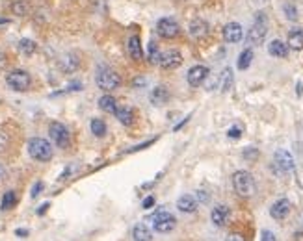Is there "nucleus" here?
<instances>
[{
  "instance_id": "nucleus-1",
  "label": "nucleus",
  "mask_w": 303,
  "mask_h": 241,
  "mask_svg": "<svg viewBox=\"0 0 303 241\" xmlns=\"http://www.w3.org/2000/svg\"><path fill=\"white\" fill-rule=\"evenodd\" d=\"M232 188L240 197H253L255 191H257V184H255V178H253L251 173L247 171H237L232 175Z\"/></svg>"
},
{
  "instance_id": "nucleus-2",
  "label": "nucleus",
  "mask_w": 303,
  "mask_h": 241,
  "mask_svg": "<svg viewBox=\"0 0 303 241\" xmlns=\"http://www.w3.org/2000/svg\"><path fill=\"white\" fill-rule=\"evenodd\" d=\"M95 82L104 91H112V89H118L121 86V78H119V74L113 69L101 65L97 67V72H95Z\"/></svg>"
},
{
  "instance_id": "nucleus-3",
  "label": "nucleus",
  "mask_w": 303,
  "mask_h": 241,
  "mask_svg": "<svg viewBox=\"0 0 303 241\" xmlns=\"http://www.w3.org/2000/svg\"><path fill=\"white\" fill-rule=\"evenodd\" d=\"M266 34H268L266 15H264V13H257L255 22H253V26H251V30L247 32V37H246L247 45H253V46L262 45L264 39H266Z\"/></svg>"
},
{
  "instance_id": "nucleus-4",
  "label": "nucleus",
  "mask_w": 303,
  "mask_h": 241,
  "mask_svg": "<svg viewBox=\"0 0 303 241\" xmlns=\"http://www.w3.org/2000/svg\"><path fill=\"white\" fill-rule=\"evenodd\" d=\"M28 154L37 162H51L52 159V145L43 138H32L28 141Z\"/></svg>"
},
{
  "instance_id": "nucleus-5",
  "label": "nucleus",
  "mask_w": 303,
  "mask_h": 241,
  "mask_svg": "<svg viewBox=\"0 0 303 241\" xmlns=\"http://www.w3.org/2000/svg\"><path fill=\"white\" fill-rule=\"evenodd\" d=\"M151 223H153V228L158 232V234H168V232H171L175 226H177L175 216L166 210H158L156 213H153V216H151Z\"/></svg>"
},
{
  "instance_id": "nucleus-6",
  "label": "nucleus",
  "mask_w": 303,
  "mask_h": 241,
  "mask_svg": "<svg viewBox=\"0 0 303 241\" xmlns=\"http://www.w3.org/2000/svg\"><path fill=\"white\" fill-rule=\"evenodd\" d=\"M6 84L10 86V89L13 91H28L32 86V78L26 71H11L8 76H6Z\"/></svg>"
},
{
  "instance_id": "nucleus-7",
  "label": "nucleus",
  "mask_w": 303,
  "mask_h": 241,
  "mask_svg": "<svg viewBox=\"0 0 303 241\" xmlns=\"http://www.w3.org/2000/svg\"><path fill=\"white\" fill-rule=\"evenodd\" d=\"M49 133H51V139L56 143V147L60 149H67L69 147V141H71V136H69V130H67L65 124L62 123H51L49 126Z\"/></svg>"
},
{
  "instance_id": "nucleus-8",
  "label": "nucleus",
  "mask_w": 303,
  "mask_h": 241,
  "mask_svg": "<svg viewBox=\"0 0 303 241\" xmlns=\"http://www.w3.org/2000/svg\"><path fill=\"white\" fill-rule=\"evenodd\" d=\"M156 30H158V34L164 37V39H173V37L179 36L180 26L173 17H162V19L156 22Z\"/></svg>"
},
{
  "instance_id": "nucleus-9",
  "label": "nucleus",
  "mask_w": 303,
  "mask_h": 241,
  "mask_svg": "<svg viewBox=\"0 0 303 241\" xmlns=\"http://www.w3.org/2000/svg\"><path fill=\"white\" fill-rule=\"evenodd\" d=\"M273 162H275V165H277V169L281 171V173H290V171H294V158L288 150H285V149L275 150Z\"/></svg>"
},
{
  "instance_id": "nucleus-10",
  "label": "nucleus",
  "mask_w": 303,
  "mask_h": 241,
  "mask_svg": "<svg viewBox=\"0 0 303 241\" xmlns=\"http://www.w3.org/2000/svg\"><path fill=\"white\" fill-rule=\"evenodd\" d=\"M206 76H208V69L205 65H195L188 71L186 80H188V84H190L192 88H199L201 84L206 80Z\"/></svg>"
},
{
  "instance_id": "nucleus-11",
  "label": "nucleus",
  "mask_w": 303,
  "mask_h": 241,
  "mask_svg": "<svg viewBox=\"0 0 303 241\" xmlns=\"http://www.w3.org/2000/svg\"><path fill=\"white\" fill-rule=\"evenodd\" d=\"M160 67L162 69H177L182 63V56L179 50H166L160 54Z\"/></svg>"
},
{
  "instance_id": "nucleus-12",
  "label": "nucleus",
  "mask_w": 303,
  "mask_h": 241,
  "mask_svg": "<svg viewBox=\"0 0 303 241\" xmlns=\"http://www.w3.org/2000/svg\"><path fill=\"white\" fill-rule=\"evenodd\" d=\"M290 208H292V204H290V200L288 199H279L275 200L272 204V208H270V216L273 217V219L277 221H283L285 217L290 213Z\"/></svg>"
},
{
  "instance_id": "nucleus-13",
  "label": "nucleus",
  "mask_w": 303,
  "mask_h": 241,
  "mask_svg": "<svg viewBox=\"0 0 303 241\" xmlns=\"http://www.w3.org/2000/svg\"><path fill=\"white\" fill-rule=\"evenodd\" d=\"M244 37V30L238 22H229L223 26V39L227 43H238Z\"/></svg>"
},
{
  "instance_id": "nucleus-14",
  "label": "nucleus",
  "mask_w": 303,
  "mask_h": 241,
  "mask_svg": "<svg viewBox=\"0 0 303 241\" xmlns=\"http://www.w3.org/2000/svg\"><path fill=\"white\" fill-rule=\"evenodd\" d=\"M127 50H129V56L132 58L134 62H142V60H144V48H142V41H139L138 36L129 37V41H127Z\"/></svg>"
},
{
  "instance_id": "nucleus-15",
  "label": "nucleus",
  "mask_w": 303,
  "mask_h": 241,
  "mask_svg": "<svg viewBox=\"0 0 303 241\" xmlns=\"http://www.w3.org/2000/svg\"><path fill=\"white\" fill-rule=\"evenodd\" d=\"M229 217H231V211H229L227 206H216L211 213L212 223L216 226H225L227 223H229Z\"/></svg>"
},
{
  "instance_id": "nucleus-16",
  "label": "nucleus",
  "mask_w": 303,
  "mask_h": 241,
  "mask_svg": "<svg viewBox=\"0 0 303 241\" xmlns=\"http://www.w3.org/2000/svg\"><path fill=\"white\" fill-rule=\"evenodd\" d=\"M177 208H179L180 211H184V213H194L195 210H197V199H195L194 195H182L179 200H177Z\"/></svg>"
},
{
  "instance_id": "nucleus-17",
  "label": "nucleus",
  "mask_w": 303,
  "mask_h": 241,
  "mask_svg": "<svg viewBox=\"0 0 303 241\" xmlns=\"http://www.w3.org/2000/svg\"><path fill=\"white\" fill-rule=\"evenodd\" d=\"M149 98L154 106H164V104L170 100V91H168V88H164V86H158V88H154L153 91H151Z\"/></svg>"
},
{
  "instance_id": "nucleus-18",
  "label": "nucleus",
  "mask_w": 303,
  "mask_h": 241,
  "mask_svg": "<svg viewBox=\"0 0 303 241\" xmlns=\"http://www.w3.org/2000/svg\"><path fill=\"white\" fill-rule=\"evenodd\" d=\"M78 65H80V60H78L77 54H65L60 60V69L63 72H75L78 69Z\"/></svg>"
},
{
  "instance_id": "nucleus-19",
  "label": "nucleus",
  "mask_w": 303,
  "mask_h": 241,
  "mask_svg": "<svg viewBox=\"0 0 303 241\" xmlns=\"http://www.w3.org/2000/svg\"><path fill=\"white\" fill-rule=\"evenodd\" d=\"M132 237L134 241H153V234H151L149 226L145 225V223H138V225L134 226Z\"/></svg>"
},
{
  "instance_id": "nucleus-20",
  "label": "nucleus",
  "mask_w": 303,
  "mask_h": 241,
  "mask_svg": "<svg viewBox=\"0 0 303 241\" xmlns=\"http://www.w3.org/2000/svg\"><path fill=\"white\" fill-rule=\"evenodd\" d=\"M268 52H270V56H273V58H287L288 45H285V43L279 41V39H273V41L268 45Z\"/></svg>"
},
{
  "instance_id": "nucleus-21",
  "label": "nucleus",
  "mask_w": 303,
  "mask_h": 241,
  "mask_svg": "<svg viewBox=\"0 0 303 241\" xmlns=\"http://www.w3.org/2000/svg\"><path fill=\"white\" fill-rule=\"evenodd\" d=\"M190 34L195 39H201V37H205L208 34V24L205 21H201V19H195L190 24Z\"/></svg>"
},
{
  "instance_id": "nucleus-22",
  "label": "nucleus",
  "mask_w": 303,
  "mask_h": 241,
  "mask_svg": "<svg viewBox=\"0 0 303 241\" xmlns=\"http://www.w3.org/2000/svg\"><path fill=\"white\" fill-rule=\"evenodd\" d=\"M292 50H303V30L296 28L288 34V43H287Z\"/></svg>"
},
{
  "instance_id": "nucleus-23",
  "label": "nucleus",
  "mask_w": 303,
  "mask_h": 241,
  "mask_svg": "<svg viewBox=\"0 0 303 241\" xmlns=\"http://www.w3.org/2000/svg\"><path fill=\"white\" fill-rule=\"evenodd\" d=\"M99 108L106 113L115 115V112H118V102H115V98H113L112 95H104V97L99 98Z\"/></svg>"
},
{
  "instance_id": "nucleus-24",
  "label": "nucleus",
  "mask_w": 303,
  "mask_h": 241,
  "mask_svg": "<svg viewBox=\"0 0 303 241\" xmlns=\"http://www.w3.org/2000/svg\"><path fill=\"white\" fill-rule=\"evenodd\" d=\"M115 117H118V121L121 124H125V126H130V124L134 123V112L130 108H118V112H115Z\"/></svg>"
},
{
  "instance_id": "nucleus-25",
  "label": "nucleus",
  "mask_w": 303,
  "mask_h": 241,
  "mask_svg": "<svg viewBox=\"0 0 303 241\" xmlns=\"http://www.w3.org/2000/svg\"><path fill=\"white\" fill-rule=\"evenodd\" d=\"M232 82H235V76H232V71L227 67V69H223V72H221V78H220V89L223 93H227L229 89L232 88Z\"/></svg>"
},
{
  "instance_id": "nucleus-26",
  "label": "nucleus",
  "mask_w": 303,
  "mask_h": 241,
  "mask_svg": "<svg viewBox=\"0 0 303 241\" xmlns=\"http://www.w3.org/2000/svg\"><path fill=\"white\" fill-rule=\"evenodd\" d=\"M89 128H91L93 136H97V138H103V136H106V123H104L103 119H91Z\"/></svg>"
},
{
  "instance_id": "nucleus-27",
  "label": "nucleus",
  "mask_w": 303,
  "mask_h": 241,
  "mask_svg": "<svg viewBox=\"0 0 303 241\" xmlns=\"http://www.w3.org/2000/svg\"><path fill=\"white\" fill-rule=\"evenodd\" d=\"M11 11H13V15L19 17L28 15V4H26V0H11Z\"/></svg>"
},
{
  "instance_id": "nucleus-28",
  "label": "nucleus",
  "mask_w": 303,
  "mask_h": 241,
  "mask_svg": "<svg viewBox=\"0 0 303 241\" xmlns=\"http://www.w3.org/2000/svg\"><path fill=\"white\" fill-rule=\"evenodd\" d=\"M251 62H253V50L251 48H246V50L240 54V58H238V69H240V71H246L247 67L251 65Z\"/></svg>"
},
{
  "instance_id": "nucleus-29",
  "label": "nucleus",
  "mask_w": 303,
  "mask_h": 241,
  "mask_svg": "<svg viewBox=\"0 0 303 241\" xmlns=\"http://www.w3.org/2000/svg\"><path fill=\"white\" fill-rule=\"evenodd\" d=\"M17 204V193L15 191H6L2 197V210H11Z\"/></svg>"
},
{
  "instance_id": "nucleus-30",
  "label": "nucleus",
  "mask_w": 303,
  "mask_h": 241,
  "mask_svg": "<svg viewBox=\"0 0 303 241\" xmlns=\"http://www.w3.org/2000/svg\"><path fill=\"white\" fill-rule=\"evenodd\" d=\"M36 48H37V45L32 39H21L19 41V50L25 54V56H32L34 52H36Z\"/></svg>"
},
{
  "instance_id": "nucleus-31",
  "label": "nucleus",
  "mask_w": 303,
  "mask_h": 241,
  "mask_svg": "<svg viewBox=\"0 0 303 241\" xmlns=\"http://www.w3.org/2000/svg\"><path fill=\"white\" fill-rule=\"evenodd\" d=\"M283 11H285V15H287L288 21H298L299 13H298V8H296V6L285 4V6H283Z\"/></svg>"
},
{
  "instance_id": "nucleus-32",
  "label": "nucleus",
  "mask_w": 303,
  "mask_h": 241,
  "mask_svg": "<svg viewBox=\"0 0 303 241\" xmlns=\"http://www.w3.org/2000/svg\"><path fill=\"white\" fill-rule=\"evenodd\" d=\"M242 156H244V158H246L247 162H255V159L259 158V150L255 149V147H247V149H244Z\"/></svg>"
},
{
  "instance_id": "nucleus-33",
  "label": "nucleus",
  "mask_w": 303,
  "mask_h": 241,
  "mask_svg": "<svg viewBox=\"0 0 303 241\" xmlns=\"http://www.w3.org/2000/svg\"><path fill=\"white\" fill-rule=\"evenodd\" d=\"M160 54H162V52L156 50V45H154V43H151V45H149V60H151V62L158 63L160 62Z\"/></svg>"
},
{
  "instance_id": "nucleus-34",
  "label": "nucleus",
  "mask_w": 303,
  "mask_h": 241,
  "mask_svg": "<svg viewBox=\"0 0 303 241\" xmlns=\"http://www.w3.org/2000/svg\"><path fill=\"white\" fill-rule=\"evenodd\" d=\"M227 136H229V139H240L242 138V128L240 126H231V128L227 130Z\"/></svg>"
},
{
  "instance_id": "nucleus-35",
  "label": "nucleus",
  "mask_w": 303,
  "mask_h": 241,
  "mask_svg": "<svg viewBox=\"0 0 303 241\" xmlns=\"http://www.w3.org/2000/svg\"><path fill=\"white\" fill-rule=\"evenodd\" d=\"M43 191V182H36V184H34V188H32V199H36L37 195H39V193H41Z\"/></svg>"
},
{
  "instance_id": "nucleus-36",
  "label": "nucleus",
  "mask_w": 303,
  "mask_h": 241,
  "mask_svg": "<svg viewBox=\"0 0 303 241\" xmlns=\"http://www.w3.org/2000/svg\"><path fill=\"white\" fill-rule=\"evenodd\" d=\"M261 241H275V236H273V232H270V230H262V234H261Z\"/></svg>"
},
{
  "instance_id": "nucleus-37",
  "label": "nucleus",
  "mask_w": 303,
  "mask_h": 241,
  "mask_svg": "<svg viewBox=\"0 0 303 241\" xmlns=\"http://www.w3.org/2000/svg\"><path fill=\"white\" fill-rule=\"evenodd\" d=\"M195 199L199 200V202H208V199H211V197L206 195V191H197V195H195Z\"/></svg>"
},
{
  "instance_id": "nucleus-38",
  "label": "nucleus",
  "mask_w": 303,
  "mask_h": 241,
  "mask_svg": "<svg viewBox=\"0 0 303 241\" xmlns=\"http://www.w3.org/2000/svg\"><path fill=\"white\" fill-rule=\"evenodd\" d=\"M6 145H8V136L0 132V150H4V149H6Z\"/></svg>"
},
{
  "instance_id": "nucleus-39",
  "label": "nucleus",
  "mask_w": 303,
  "mask_h": 241,
  "mask_svg": "<svg viewBox=\"0 0 303 241\" xmlns=\"http://www.w3.org/2000/svg\"><path fill=\"white\" fill-rule=\"evenodd\" d=\"M153 204H154V199H153V197H147V199L144 200V204H142V206H144L145 210H147V208H151Z\"/></svg>"
},
{
  "instance_id": "nucleus-40",
  "label": "nucleus",
  "mask_w": 303,
  "mask_h": 241,
  "mask_svg": "<svg viewBox=\"0 0 303 241\" xmlns=\"http://www.w3.org/2000/svg\"><path fill=\"white\" fill-rule=\"evenodd\" d=\"M49 208H51V204H49V202L41 204V206H39V210H37V216H43V213H45V211L49 210Z\"/></svg>"
},
{
  "instance_id": "nucleus-41",
  "label": "nucleus",
  "mask_w": 303,
  "mask_h": 241,
  "mask_svg": "<svg viewBox=\"0 0 303 241\" xmlns=\"http://www.w3.org/2000/svg\"><path fill=\"white\" fill-rule=\"evenodd\" d=\"M227 241H246V239H244L240 234H231V236L227 237Z\"/></svg>"
},
{
  "instance_id": "nucleus-42",
  "label": "nucleus",
  "mask_w": 303,
  "mask_h": 241,
  "mask_svg": "<svg viewBox=\"0 0 303 241\" xmlns=\"http://www.w3.org/2000/svg\"><path fill=\"white\" fill-rule=\"evenodd\" d=\"M80 88H82L80 84H71V86L67 88V91H80Z\"/></svg>"
},
{
  "instance_id": "nucleus-43",
  "label": "nucleus",
  "mask_w": 303,
  "mask_h": 241,
  "mask_svg": "<svg viewBox=\"0 0 303 241\" xmlns=\"http://www.w3.org/2000/svg\"><path fill=\"white\" fill-rule=\"evenodd\" d=\"M294 239H296V241H303V230L296 232V234H294Z\"/></svg>"
},
{
  "instance_id": "nucleus-44",
  "label": "nucleus",
  "mask_w": 303,
  "mask_h": 241,
  "mask_svg": "<svg viewBox=\"0 0 303 241\" xmlns=\"http://www.w3.org/2000/svg\"><path fill=\"white\" fill-rule=\"evenodd\" d=\"M15 234H17V236H28V230H22V228H17Z\"/></svg>"
},
{
  "instance_id": "nucleus-45",
  "label": "nucleus",
  "mask_w": 303,
  "mask_h": 241,
  "mask_svg": "<svg viewBox=\"0 0 303 241\" xmlns=\"http://www.w3.org/2000/svg\"><path fill=\"white\" fill-rule=\"evenodd\" d=\"M4 178V169H2V167H0V180Z\"/></svg>"
},
{
  "instance_id": "nucleus-46",
  "label": "nucleus",
  "mask_w": 303,
  "mask_h": 241,
  "mask_svg": "<svg viewBox=\"0 0 303 241\" xmlns=\"http://www.w3.org/2000/svg\"><path fill=\"white\" fill-rule=\"evenodd\" d=\"M299 223L303 225V211H301V216H299Z\"/></svg>"
}]
</instances>
